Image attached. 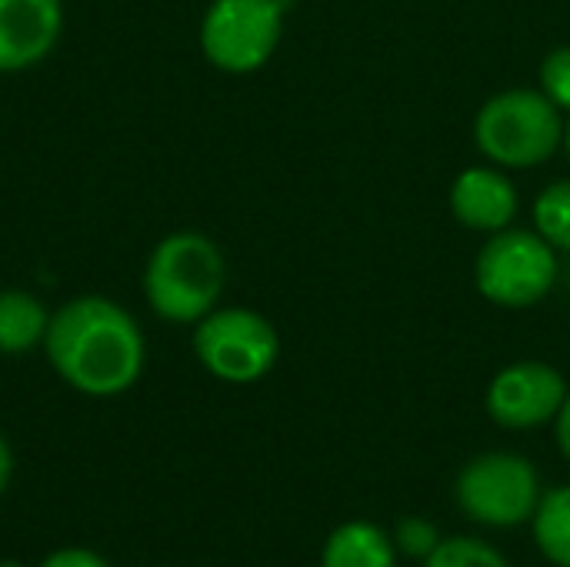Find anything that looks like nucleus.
I'll list each match as a JSON object with an SVG mask.
<instances>
[{
	"label": "nucleus",
	"mask_w": 570,
	"mask_h": 567,
	"mask_svg": "<svg viewBox=\"0 0 570 567\" xmlns=\"http://www.w3.org/2000/svg\"><path fill=\"white\" fill-rule=\"evenodd\" d=\"M43 354L67 388L87 398H117L140 381L147 341L124 304L80 294L50 311Z\"/></svg>",
	"instance_id": "nucleus-1"
},
{
	"label": "nucleus",
	"mask_w": 570,
	"mask_h": 567,
	"mask_svg": "<svg viewBox=\"0 0 570 567\" xmlns=\"http://www.w3.org/2000/svg\"><path fill=\"white\" fill-rule=\"evenodd\" d=\"M144 301L167 324L194 328L220 307L227 287V257L200 231H174L154 244L144 264Z\"/></svg>",
	"instance_id": "nucleus-2"
},
{
	"label": "nucleus",
	"mask_w": 570,
	"mask_h": 567,
	"mask_svg": "<svg viewBox=\"0 0 570 567\" xmlns=\"http://www.w3.org/2000/svg\"><path fill=\"white\" fill-rule=\"evenodd\" d=\"M568 117L538 87H508L491 94L474 114L478 154L504 170H534L564 147Z\"/></svg>",
	"instance_id": "nucleus-3"
},
{
	"label": "nucleus",
	"mask_w": 570,
	"mask_h": 567,
	"mask_svg": "<svg viewBox=\"0 0 570 567\" xmlns=\"http://www.w3.org/2000/svg\"><path fill=\"white\" fill-rule=\"evenodd\" d=\"M561 277V254L534 227H504L488 234L474 257L478 294L501 311H531L544 304Z\"/></svg>",
	"instance_id": "nucleus-4"
},
{
	"label": "nucleus",
	"mask_w": 570,
	"mask_h": 567,
	"mask_svg": "<svg viewBox=\"0 0 570 567\" xmlns=\"http://www.w3.org/2000/svg\"><path fill=\"white\" fill-rule=\"evenodd\" d=\"M194 358L224 384H257L281 361V334L254 307H214L194 324Z\"/></svg>",
	"instance_id": "nucleus-5"
},
{
	"label": "nucleus",
	"mask_w": 570,
	"mask_h": 567,
	"mask_svg": "<svg viewBox=\"0 0 570 567\" xmlns=\"http://www.w3.org/2000/svg\"><path fill=\"white\" fill-rule=\"evenodd\" d=\"M287 20L284 0H210L197 43L210 67L220 74H257L281 47Z\"/></svg>",
	"instance_id": "nucleus-6"
},
{
	"label": "nucleus",
	"mask_w": 570,
	"mask_h": 567,
	"mask_svg": "<svg viewBox=\"0 0 570 567\" xmlns=\"http://www.w3.org/2000/svg\"><path fill=\"white\" fill-rule=\"evenodd\" d=\"M541 495L544 491H541L538 468L524 454H511V451H488L471 458L454 481L458 508L471 521L498 531L531 525Z\"/></svg>",
	"instance_id": "nucleus-7"
},
{
	"label": "nucleus",
	"mask_w": 570,
	"mask_h": 567,
	"mask_svg": "<svg viewBox=\"0 0 570 567\" xmlns=\"http://www.w3.org/2000/svg\"><path fill=\"white\" fill-rule=\"evenodd\" d=\"M568 391V378L554 364L528 358L501 368L491 378L484 391V411L498 428L538 431L544 424H554Z\"/></svg>",
	"instance_id": "nucleus-8"
},
{
	"label": "nucleus",
	"mask_w": 570,
	"mask_h": 567,
	"mask_svg": "<svg viewBox=\"0 0 570 567\" xmlns=\"http://www.w3.org/2000/svg\"><path fill=\"white\" fill-rule=\"evenodd\" d=\"M448 207L451 217L474 234H498L518 221L521 211V194L518 184L511 180V170L494 167V164H474L464 167L448 190Z\"/></svg>",
	"instance_id": "nucleus-9"
},
{
	"label": "nucleus",
	"mask_w": 570,
	"mask_h": 567,
	"mask_svg": "<svg viewBox=\"0 0 570 567\" xmlns=\"http://www.w3.org/2000/svg\"><path fill=\"white\" fill-rule=\"evenodd\" d=\"M63 30L60 0H0V74H20L50 57Z\"/></svg>",
	"instance_id": "nucleus-10"
},
{
	"label": "nucleus",
	"mask_w": 570,
	"mask_h": 567,
	"mask_svg": "<svg viewBox=\"0 0 570 567\" xmlns=\"http://www.w3.org/2000/svg\"><path fill=\"white\" fill-rule=\"evenodd\" d=\"M321 567H397V548L374 521H344L327 535Z\"/></svg>",
	"instance_id": "nucleus-11"
},
{
	"label": "nucleus",
	"mask_w": 570,
	"mask_h": 567,
	"mask_svg": "<svg viewBox=\"0 0 570 567\" xmlns=\"http://www.w3.org/2000/svg\"><path fill=\"white\" fill-rule=\"evenodd\" d=\"M50 328V311L43 301L23 287H3L0 291V354L20 358L33 348H43Z\"/></svg>",
	"instance_id": "nucleus-12"
},
{
	"label": "nucleus",
	"mask_w": 570,
	"mask_h": 567,
	"mask_svg": "<svg viewBox=\"0 0 570 567\" xmlns=\"http://www.w3.org/2000/svg\"><path fill=\"white\" fill-rule=\"evenodd\" d=\"M534 545L554 567H570V485H558L541 495L531 518Z\"/></svg>",
	"instance_id": "nucleus-13"
},
{
	"label": "nucleus",
	"mask_w": 570,
	"mask_h": 567,
	"mask_svg": "<svg viewBox=\"0 0 570 567\" xmlns=\"http://www.w3.org/2000/svg\"><path fill=\"white\" fill-rule=\"evenodd\" d=\"M531 227L558 251L570 254V177L551 180L531 204Z\"/></svg>",
	"instance_id": "nucleus-14"
},
{
	"label": "nucleus",
	"mask_w": 570,
	"mask_h": 567,
	"mask_svg": "<svg viewBox=\"0 0 570 567\" xmlns=\"http://www.w3.org/2000/svg\"><path fill=\"white\" fill-rule=\"evenodd\" d=\"M424 567H511V561L481 538H444Z\"/></svg>",
	"instance_id": "nucleus-15"
},
{
	"label": "nucleus",
	"mask_w": 570,
	"mask_h": 567,
	"mask_svg": "<svg viewBox=\"0 0 570 567\" xmlns=\"http://www.w3.org/2000/svg\"><path fill=\"white\" fill-rule=\"evenodd\" d=\"M538 90L568 117L570 114V43H561L541 57L538 67Z\"/></svg>",
	"instance_id": "nucleus-16"
},
{
	"label": "nucleus",
	"mask_w": 570,
	"mask_h": 567,
	"mask_svg": "<svg viewBox=\"0 0 570 567\" xmlns=\"http://www.w3.org/2000/svg\"><path fill=\"white\" fill-rule=\"evenodd\" d=\"M391 538H394L397 555L414 558V561H421V565H424V561L434 555V548L444 541V538H441V531L434 528V521H428V518H421V515H407V518H401Z\"/></svg>",
	"instance_id": "nucleus-17"
},
{
	"label": "nucleus",
	"mask_w": 570,
	"mask_h": 567,
	"mask_svg": "<svg viewBox=\"0 0 570 567\" xmlns=\"http://www.w3.org/2000/svg\"><path fill=\"white\" fill-rule=\"evenodd\" d=\"M37 567H110L90 548H57Z\"/></svg>",
	"instance_id": "nucleus-18"
},
{
	"label": "nucleus",
	"mask_w": 570,
	"mask_h": 567,
	"mask_svg": "<svg viewBox=\"0 0 570 567\" xmlns=\"http://www.w3.org/2000/svg\"><path fill=\"white\" fill-rule=\"evenodd\" d=\"M554 441H558L561 458L570 465V391L564 404H561V411H558V418H554Z\"/></svg>",
	"instance_id": "nucleus-19"
},
{
	"label": "nucleus",
	"mask_w": 570,
	"mask_h": 567,
	"mask_svg": "<svg viewBox=\"0 0 570 567\" xmlns=\"http://www.w3.org/2000/svg\"><path fill=\"white\" fill-rule=\"evenodd\" d=\"M10 475H13V451H10L7 438L0 434V498H3V491L10 485Z\"/></svg>",
	"instance_id": "nucleus-20"
},
{
	"label": "nucleus",
	"mask_w": 570,
	"mask_h": 567,
	"mask_svg": "<svg viewBox=\"0 0 570 567\" xmlns=\"http://www.w3.org/2000/svg\"><path fill=\"white\" fill-rule=\"evenodd\" d=\"M561 150H564V157L570 160V114H568V124H564V147H561Z\"/></svg>",
	"instance_id": "nucleus-21"
},
{
	"label": "nucleus",
	"mask_w": 570,
	"mask_h": 567,
	"mask_svg": "<svg viewBox=\"0 0 570 567\" xmlns=\"http://www.w3.org/2000/svg\"><path fill=\"white\" fill-rule=\"evenodd\" d=\"M0 567H23L20 561H0Z\"/></svg>",
	"instance_id": "nucleus-22"
}]
</instances>
